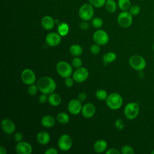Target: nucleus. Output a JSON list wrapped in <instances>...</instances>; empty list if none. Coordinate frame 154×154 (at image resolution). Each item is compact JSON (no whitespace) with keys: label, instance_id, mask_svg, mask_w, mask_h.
<instances>
[{"label":"nucleus","instance_id":"1","mask_svg":"<svg viewBox=\"0 0 154 154\" xmlns=\"http://www.w3.org/2000/svg\"><path fill=\"white\" fill-rule=\"evenodd\" d=\"M37 85L38 90L46 94L54 93L57 87L55 81L49 76L40 77L37 82Z\"/></svg>","mask_w":154,"mask_h":154},{"label":"nucleus","instance_id":"2","mask_svg":"<svg viewBox=\"0 0 154 154\" xmlns=\"http://www.w3.org/2000/svg\"><path fill=\"white\" fill-rule=\"evenodd\" d=\"M123 100L122 96L117 93H112L109 94L106 99L107 106L111 109H119L123 105Z\"/></svg>","mask_w":154,"mask_h":154},{"label":"nucleus","instance_id":"3","mask_svg":"<svg viewBox=\"0 0 154 154\" xmlns=\"http://www.w3.org/2000/svg\"><path fill=\"white\" fill-rule=\"evenodd\" d=\"M140 112L139 105L136 102L128 103L124 108V114L126 119L133 120L135 119Z\"/></svg>","mask_w":154,"mask_h":154},{"label":"nucleus","instance_id":"4","mask_svg":"<svg viewBox=\"0 0 154 154\" xmlns=\"http://www.w3.org/2000/svg\"><path fill=\"white\" fill-rule=\"evenodd\" d=\"M129 63L133 69L137 71L143 70L146 66V60L139 55H134L131 57L129 60Z\"/></svg>","mask_w":154,"mask_h":154},{"label":"nucleus","instance_id":"5","mask_svg":"<svg viewBox=\"0 0 154 154\" xmlns=\"http://www.w3.org/2000/svg\"><path fill=\"white\" fill-rule=\"evenodd\" d=\"M94 15L93 7L89 4H84L81 6L79 10V16L84 21H88L93 19Z\"/></svg>","mask_w":154,"mask_h":154},{"label":"nucleus","instance_id":"6","mask_svg":"<svg viewBox=\"0 0 154 154\" xmlns=\"http://www.w3.org/2000/svg\"><path fill=\"white\" fill-rule=\"evenodd\" d=\"M56 70L60 76L64 78L69 77L72 74V67L66 61H59L56 65Z\"/></svg>","mask_w":154,"mask_h":154},{"label":"nucleus","instance_id":"7","mask_svg":"<svg viewBox=\"0 0 154 154\" xmlns=\"http://www.w3.org/2000/svg\"><path fill=\"white\" fill-rule=\"evenodd\" d=\"M132 15L128 11H123L117 17L118 24L122 28L129 27L132 23Z\"/></svg>","mask_w":154,"mask_h":154},{"label":"nucleus","instance_id":"8","mask_svg":"<svg viewBox=\"0 0 154 154\" xmlns=\"http://www.w3.org/2000/svg\"><path fill=\"white\" fill-rule=\"evenodd\" d=\"M72 140L70 135L68 134L61 135L58 140V146L62 151H68L72 146Z\"/></svg>","mask_w":154,"mask_h":154},{"label":"nucleus","instance_id":"9","mask_svg":"<svg viewBox=\"0 0 154 154\" xmlns=\"http://www.w3.org/2000/svg\"><path fill=\"white\" fill-rule=\"evenodd\" d=\"M88 75L89 72L88 70L84 67H80L75 70L73 73L72 77L74 81L78 83H81L87 79Z\"/></svg>","mask_w":154,"mask_h":154},{"label":"nucleus","instance_id":"10","mask_svg":"<svg viewBox=\"0 0 154 154\" xmlns=\"http://www.w3.org/2000/svg\"><path fill=\"white\" fill-rule=\"evenodd\" d=\"M93 38L94 42L99 45H106L109 42V35L103 29H98L95 31L93 34Z\"/></svg>","mask_w":154,"mask_h":154},{"label":"nucleus","instance_id":"11","mask_svg":"<svg viewBox=\"0 0 154 154\" xmlns=\"http://www.w3.org/2000/svg\"><path fill=\"white\" fill-rule=\"evenodd\" d=\"M21 79L24 84L29 85L35 82L36 76L33 70L29 69H25L21 73Z\"/></svg>","mask_w":154,"mask_h":154},{"label":"nucleus","instance_id":"12","mask_svg":"<svg viewBox=\"0 0 154 154\" xmlns=\"http://www.w3.org/2000/svg\"><path fill=\"white\" fill-rule=\"evenodd\" d=\"M82 102L78 99H73L69 101L67 106L69 112L73 115H77L82 110Z\"/></svg>","mask_w":154,"mask_h":154},{"label":"nucleus","instance_id":"13","mask_svg":"<svg viewBox=\"0 0 154 154\" xmlns=\"http://www.w3.org/2000/svg\"><path fill=\"white\" fill-rule=\"evenodd\" d=\"M16 151L18 154H30L32 152V147L29 143L22 141L17 143Z\"/></svg>","mask_w":154,"mask_h":154},{"label":"nucleus","instance_id":"14","mask_svg":"<svg viewBox=\"0 0 154 154\" xmlns=\"http://www.w3.org/2000/svg\"><path fill=\"white\" fill-rule=\"evenodd\" d=\"M61 36L57 32H50L46 35L45 41L47 45L50 46H56L61 41Z\"/></svg>","mask_w":154,"mask_h":154},{"label":"nucleus","instance_id":"15","mask_svg":"<svg viewBox=\"0 0 154 154\" xmlns=\"http://www.w3.org/2000/svg\"><path fill=\"white\" fill-rule=\"evenodd\" d=\"M1 125L3 132L7 134H13L16 129L15 124L9 119H3L1 122Z\"/></svg>","mask_w":154,"mask_h":154},{"label":"nucleus","instance_id":"16","mask_svg":"<svg viewBox=\"0 0 154 154\" xmlns=\"http://www.w3.org/2000/svg\"><path fill=\"white\" fill-rule=\"evenodd\" d=\"M96 112L95 106L91 103H85L82 106L81 113L84 117L85 118H91L92 117Z\"/></svg>","mask_w":154,"mask_h":154},{"label":"nucleus","instance_id":"17","mask_svg":"<svg viewBox=\"0 0 154 154\" xmlns=\"http://www.w3.org/2000/svg\"><path fill=\"white\" fill-rule=\"evenodd\" d=\"M42 27L46 30L52 29L55 24V20L50 16H45L41 20Z\"/></svg>","mask_w":154,"mask_h":154},{"label":"nucleus","instance_id":"18","mask_svg":"<svg viewBox=\"0 0 154 154\" xmlns=\"http://www.w3.org/2000/svg\"><path fill=\"white\" fill-rule=\"evenodd\" d=\"M36 139L37 142L42 145H46L51 140V137L48 132L46 131H41L37 135Z\"/></svg>","mask_w":154,"mask_h":154},{"label":"nucleus","instance_id":"19","mask_svg":"<svg viewBox=\"0 0 154 154\" xmlns=\"http://www.w3.org/2000/svg\"><path fill=\"white\" fill-rule=\"evenodd\" d=\"M55 123V119L51 115H46L41 119V124L45 128H52Z\"/></svg>","mask_w":154,"mask_h":154},{"label":"nucleus","instance_id":"20","mask_svg":"<svg viewBox=\"0 0 154 154\" xmlns=\"http://www.w3.org/2000/svg\"><path fill=\"white\" fill-rule=\"evenodd\" d=\"M93 147L96 153H102L106 149L107 143L104 140H98L94 144Z\"/></svg>","mask_w":154,"mask_h":154},{"label":"nucleus","instance_id":"21","mask_svg":"<svg viewBox=\"0 0 154 154\" xmlns=\"http://www.w3.org/2000/svg\"><path fill=\"white\" fill-rule=\"evenodd\" d=\"M48 100L51 105L53 106H57L61 103V97L58 94L52 93L49 95Z\"/></svg>","mask_w":154,"mask_h":154},{"label":"nucleus","instance_id":"22","mask_svg":"<svg viewBox=\"0 0 154 154\" xmlns=\"http://www.w3.org/2000/svg\"><path fill=\"white\" fill-rule=\"evenodd\" d=\"M82 48L78 44H73L70 46L69 52L74 57H79L82 54Z\"/></svg>","mask_w":154,"mask_h":154},{"label":"nucleus","instance_id":"23","mask_svg":"<svg viewBox=\"0 0 154 154\" xmlns=\"http://www.w3.org/2000/svg\"><path fill=\"white\" fill-rule=\"evenodd\" d=\"M58 33L63 37L67 35L69 31V26L67 23L61 22L58 25Z\"/></svg>","mask_w":154,"mask_h":154},{"label":"nucleus","instance_id":"24","mask_svg":"<svg viewBox=\"0 0 154 154\" xmlns=\"http://www.w3.org/2000/svg\"><path fill=\"white\" fill-rule=\"evenodd\" d=\"M116 57H117V55L114 52H107L105 54H104L103 55L102 58H103V61L105 63L108 64V63H112L114 61H115L116 59Z\"/></svg>","mask_w":154,"mask_h":154},{"label":"nucleus","instance_id":"25","mask_svg":"<svg viewBox=\"0 0 154 154\" xmlns=\"http://www.w3.org/2000/svg\"><path fill=\"white\" fill-rule=\"evenodd\" d=\"M105 6L106 10L109 13H114L117 10V4L114 0H106Z\"/></svg>","mask_w":154,"mask_h":154},{"label":"nucleus","instance_id":"26","mask_svg":"<svg viewBox=\"0 0 154 154\" xmlns=\"http://www.w3.org/2000/svg\"><path fill=\"white\" fill-rule=\"evenodd\" d=\"M118 5L122 11H128L131 7V3L130 0H119Z\"/></svg>","mask_w":154,"mask_h":154},{"label":"nucleus","instance_id":"27","mask_svg":"<svg viewBox=\"0 0 154 154\" xmlns=\"http://www.w3.org/2000/svg\"><path fill=\"white\" fill-rule=\"evenodd\" d=\"M69 116L66 112H60L57 116V120L61 124H66L69 122Z\"/></svg>","mask_w":154,"mask_h":154},{"label":"nucleus","instance_id":"28","mask_svg":"<svg viewBox=\"0 0 154 154\" xmlns=\"http://www.w3.org/2000/svg\"><path fill=\"white\" fill-rule=\"evenodd\" d=\"M95 96L97 99L100 100H106L108 95L107 94V93L105 90L99 89L96 91Z\"/></svg>","mask_w":154,"mask_h":154},{"label":"nucleus","instance_id":"29","mask_svg":"<svg viewBox=\"0 0 154 154\" xmlns=\"http://www.w3.org/2000/svg\"><path fill=\"white\" fill-rule=\"evenodd\" d=\"M91 23L92 26L95 28H99L103 25L102 20L99 17H96L93 18L91 19Z\"/></svg>","mask_w":154,"mask_h":154},{"label":"nucleus","instance_id":"30","mask_svg":"<svg viewBox=\"0 0 154 154\" xmlns=\"http://www.w3.org/2000/svg\"><path fill=\"white\" fill-rule=\"evenodd\" d=\"M88 1L93 7L100 8L105 5L106 0H88Z\"/></svg>","mask_w":154,"mask_h":154},{"label":"nucleus","instance_id":"31","mask_svg":"<svg viewBox=\"0 0 154 154\" xmlns=\"http://www.w3.org/2000/svg\"><path fill=\"white\" fill-rule=\"evenodd\" d=\"M38 90V87H37V84L35 85V84H33L29 85V87L28 88L27 92H28L29 95L34 96L37 93Z\"/></svg>","mask_w":154,"mask_h":154},{"label":"nucleus","instance_id":"32","mask_svg":"<svg viewBox=\"0 0 154 154\" xmlns=\"http://www.w3.org/2000/svg\"><path fill=\"white\" fill-rule=\"evenodd\" d=\"M121 153L123 154H134L133 148L129 145H125L121 149Z\"/></svg>","mask_w":154,"mask_h":154},{"label":"nucleus","instance_id":"33","mask_svg":"<svg viewBox=\"0 0 154 154\" xmlns=\"http://www.w3.org/2000/svg\"><path fill=\"white\" fill-rule=\"evenodd\" d=\"M72 64L74 67L77 69V68H79L82 66V61L80 58H79L78 57H75L72 60Z\"/></svg>","mask_w":154,"mask_h":154},{"label":"nucleus","instance_id":"34","mask_svg":"<svg viewBox=\"0 0 154 154\" xmlns=\"http://www.w3.org/2000/svg\"><path fill=\"white\" fill-rule=\"evenodd\" d=\"M129 12L132 16H137L140 12V7L138 5H133L129 9Z\"/></svg>","mask_w":154,"mask_h":154},{"label":"nucleus","instance_id":"35","mask_svg":"<svg viewBox=\"0 0 154 154\" xmlns=\"http://www.w3.org/2000/svg\"><path fill=\"white\" fill-rule=\"evenodd\" d=\"M90 52L93 54H98L100 51V45L96 43V44H93L92 45L90 48Z\"/></svg>","mask_w":154,"mask_h":154},{"label":"nucleus","instance_id":"36","mask_svg":"<svg viewBox=\"0 0 154 154\" xmlns=\"http://www.w3.org/2000/svg\"><path fill=\"white\" fill-rule=\"evenodd\" d=\"M115 126L117 128V129H118L119 130H122L124 128V122H123V120L120 119H118L116 120L115 122Z\"/></svg>","mask_w":154,"mask_h":154},{"label":"nucleus","instance_id":"37","mask_svg":"<svg viewBox=\"0 0 154 154\" xmlns=\"http://www.w3.org/2000/svg\"><path fill=\"white\" fill-rule=\"evenodd\" d=\"M74 80L73 79V78H70V76L69 77H67L65 78V81H64V82H65V85L66 87H71L73 86V82Z\"/></svg>","mask_w":154,"mask_h":154},{"label":"nucleus","instance_id":"38","mask_svg":"<svg viewBox=\"0 0 154 154\" xmlns=\"http://www.w3.org/2000/svg\"><path fill=\"white\" fill-rule=\"evenodd\" d=\"M23 134L21 132H16L14 135V139L15 141H16L17 143L22 141L23 140Z\"/></svg>","mask_w":154,"mask_h":154},{"label":"nucleus","instance_id":"39","mask_svg":"<svg viewBox=\"0 0 154 154\" xmlns=\"http://www.w3.org/2000/svg\"><path fill=\"white\" fill-rule=\"evenodd\" d=\"M89 27H90V25L87 22V21L83 20V22H81L79 24V28L82 30H87L89 28Z\"/></svg>","mask_w":154,"mask_h":154},{"label":"nucleus","instance_id":"40","mask_svg":"<svg viewBox=\"0 0 154 154\" xmlns=\"http://www.w3.org/2000/svg\"><path fill=\"white\" fill-rule=\"evenodd\" d=\"M48 100V97H47V94L42 93L38 97V101L41 103H45Z\"/></svg>","mask_w":154,"mask_h":154},{"label":"nucleus","instance_id":"41","mask_svg":"<svg viewBox=\"0 0 154 154\" xmlns=\"http://www.w3.org/2000/svg\"><path fill=\"white\" fill-rule=\"evenodd\" d=\"M78 99L81 102H84L87 99V94L84 92L80 93L78 96Z\"/></svg>","mask_w":154,"mask_h":154},{"label":"nucleus","instance_id":"42","mask_svg":"<svg viewBox=\"0 0 154 154\" xmlns=\"http://www.w3.org/2000/svg\"><path fill=\"white\" fill-rule=\"evenodd\" d=\"M45 154H57L58 151L54 147H49L45 152Z\"/></svg>","mask_w":154,"mask_h":154},{"label":"nucleus","instance_id":"43","mask_svg":"<svg viewBox=\"0 0 154 154\" xmlns=\"http://www.w3.org/2000/svg\"><path fill=\"white\" fill-rule=\"evenodd\" d=\"M120 151H119L118 149H116V148H111L108 149L106 152V154H119L120 153Z\"/></svg>","mask_w":154,"mask_h":154},{"label":"nucleus","instance_id":"44","mask_svg":"<svg viewBox=\"0 0 154 154\" xmlns=\"http://www.w3.org/2000/svg\"><path fill=\"white\" fill-rule=\"evenodd\" d=\"M6 153H7L6 149L3 146H1L0 147V154H6Z\"/></svg>","mask_w":154,"mask_h":154},{"label":"nucleus","instance_id":"45","mask_svg":"<svg viewBox=\"0 0 154 154\" xmlns=\"http://www.w3.org/2000/svg\"><path fill=\"white\" fill-rule=\"evenodd\" d=\"M151 153H152V154H154V149L151 152Z\"/></svg>","mask_w":154,"mask_h":154},{"label":"nucleus","instance_id":"46","mask_svg":"<svg viewBox=\"0 0 154 154\" xmlns=\"http://www.w3.org/2000/svg\"><path fill=\"white\" fill-rule=\"evenodd\" d=\"M152 49H153V51H154V43H153V46H152Z\"/></svg>","mask_w":154,"mask_h":154}]
</instances>
